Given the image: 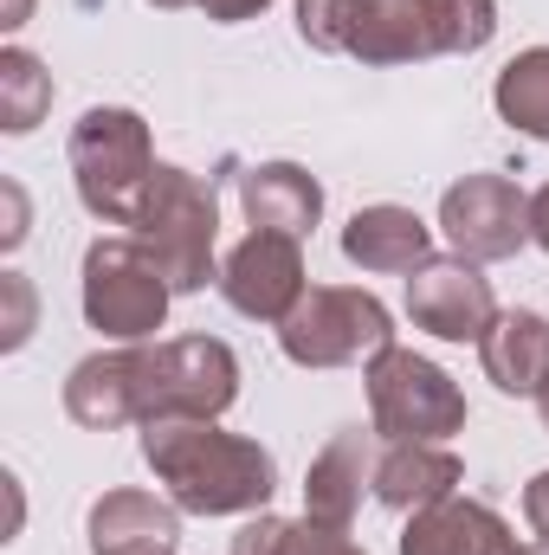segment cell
Wrapping results in <instances>:
<instances>
[{
  "mask_svg": "<svg viewBox=\"0 0 549 555\" xmlns=\"http://www.w3.org/2000/svg\"><path fill=\"white\" fill-rule=\"evenodd\" d=\"M142 465L181 517H259L278 491V459L259 439L194 414L142 420Z\"/></svg>",
  "mask_w": 549,
  "mask_h": 555,
  "instance_id": "obj_1",
  "label": "cell"
},
{
  "mask_svg": "<svg viewBox=\"0 0 549 555\" xmlns=\"http://www.w3.org/2000/svg\"><path fill=\"white\" fill-rule=\"evenodd\" d=\"M498 0H356L343 52L362 65H420L446 52H485Z\"/></svg>",
  "mask_w": 549,
  "mask_h": 555,
  "instance_id": "obj_2",
  "label": "cell"
},
{
  "mask_svg": "<svg viewBox=\"0 0 549 555\" xmlns=\"http://www.w3.org/2000/svg\"><path fill=\"white\" fill-rule=\"evenodd\" d=\"M130 233L149 246V259L168 272L175 297L220 284V259H214V246H220V194L194 168L155 162L149 194H142V214H137Z\"/></svg>",
  "mask_w": 549,
  "mask_h": 555,
  "instance_id": "obj_3",
  "label": "cell"
},
{
  "mask_svg": "<svg viewBox=\"0 0 549 555\" xmlns=\"http://www.w3.org/2000/svg\"><path fill=\"white\" fill-rule=\"evenodd\" d=\"M65 162H72V188H78V201H85L91 220L137 227L149 175H155V142H149V124H142L137 111H124V104L85 111L72 124Z\"/></svg>",
  "mask_w": 549,
  "mask_h": 555,
  "instance_id": "obj_4",
  "label": "cell"
},
{
  "mask_svg": "<svg viewBox=\"0 0 549 555\" xmlns=\"http://www.w3.org/2000/svg\"><path fill=\"white\" fill-rule=\"evenodd\" d=\"M78 304H85V323L98 336H111V343H155V330L168 323L175 284L149 259V246L137 233H104V240L85 246Z\"/></svg>",
  "mask_w": 549,
  "mask_h": 555,
  "instance_id": "obj_5",
  "label": "cell"
},
{
  "mask_svg": "<svg viewBox=\"0 0 549 555\" xmlns=\"http://www.w3.org/2000/svg\"><path fill=\"white\" fill-rule=\"evenodd\" d=\"M362 388H369V426L388 446H408V439L446 446L452 433H465V395H459V382L439 362L401 349V343H388L382 356L362 362Z\"/></svg>",
  "mask_w": 549,
  "mask_h": 555,
  "instance_id": "obj_6",
  "label": "cell"
},
{
  "mask_svg": "<svg viewBox=\"0 0 549 555\" xmlns=\"http://www.w3.org/2000/svg\"><path fill=\"white\" fill-rule=\"evenodd\" d=\"M395 343V317L375 291L356 284H310L297 310L278 323V349L297 369H349Z\"/></svg>",
  "mask_w": 549,
  "mask_h": 555,
  "instance_id": "obj_7",
  "label": "cell"
},
{
  "mask_svg": "<svg viewBox=\"0 0 549 555\" xmlns=\"http://www.w3.org/2000/svg\"><path fill=\"white\" fill-rule=\"evenodd\" d=\"M439 233L452 240L459 259H518V246L531 240V194L511 175H459L439 194Z\"/></svg>",
  "mask_w": 549,
  "mask_h": 555,
  "instance_id": "obj_8",
  "label": "cell"
},
{
  "mask_svg": "<svg viewBox=\"0 0 549 555\" xmlns=\"http://www.w3.org/2000/svg\"><path fill=\"white\" fill-rule=\"evenodd\" d=\"M233 401H240V356L220 336L149 343V420L162 414L220 420Z\"/></svg>",
  "mask_w": 549,
  "mask_h": 555,
  "instance_id": "obj_9",
  "label": "cell"
},
{
  "mask_svg": "<svg viewBox=\"0 0 549 555\" xmlns=\"http://www.w3.org/2000/svg\"><path fill=\"white\" fill-rule=\"evenodd\" d=\"M408 317L439 336V343H485V330L498 323V297H491V278L478 259H459V253H433L426 266L408 272Z\"/></svg>",
  "mask_w": 549,
  "mask_h": 555,
  "instance_id": "obj_10",
  "label": "cell"
},
{
  "mask_svg": "<svg viewBox=\"0 0 549 555\" xmlns=\"http://www.w3.org/2000/svg\"><path fill=\"white\" fill-rule=\"evenodd\" d=\"M310 284H304V240H291V233H266V227H253L227 259H220V297L240 310V317H253V323H284L291 310H297V297H304Z\"/></svg>",
  "mask_w": 549,
  "mask_h": 555,
  "instance_id": "obj_11",
  "label": "cell"
},
{
  "mask_svg": "<svg viewBox=\"0 0 549 555\" xmlns=\"http://www.w3.org/2000/svg\"><path fill=\"white\" fill-rule=\"evenodd\" d=\"M65 414L91 433H117L149 420V343L98 349L65 375Z\"/></svg>",
  "mask_w": 549,
  "mask_h": 555,
  "instance_id": "obj_12",
  "label": "cell"
},
{
  "mask_svg": "<svg viewBox=\"0 0 549 555\" xmlns=\"http://www.w3.org/2000/svg\"><path fill=\"white\" fill-rule=\"evenodd\" d=\"M375 426H343L304 472V524L349 537L362 517V491H375Z\"/></svg>",
  "mask_w": 549,
  "mask_h": 555,
  "instance_id": "obj_13",
  "label": "cell"
},
{
  "mask_svg": "<svg viewBox=\"0 0 549 555\" xmlns=\"http://www.w3.org/2000/svg\"><path fill=\"white\" fill-rule=\"evenodd\" d=\"M85 537H91V555H181V504L117 485L91 504Z\"/></svg>",
  "mask_w": 549,
  "mask_h": 555,
  "instance_id": "obj_14",
  "label": "cell"
},
{
  "mask_svg": "<svg viewBox=\"0 0 549 555\" xmlns=\"http://www.w3.org/2000/svg\"><path fill=\"white\" fill-rule=\"evenodd\" d=\"M401 555H531L518 530L478 504V498H446L433 511H413L401 530Z\"/></svg>",
  "mask_w": 549,
  "mask_h": 555,
  "instance_id": "obj_15",
  "label": "cell"
},
{
  "mask_svg": "<svg viewBox=\"0 0 549 555\" xmlns=\"http://www.w3.org/2000/svg\"><path fill=\"white\" fill-rule=\"evenodd\" d=\"M459 485H465V465H459L452 446L408 439V446H388L375 459V504L395 511V517H413V511H433V504L459 498Z\"/></svg>",
  "mask_w": 549,
  "mask_h": 555,
  "instance_id": "obj_16",
  "label": "cell"
},
{
  "mask_svg": "<svg viewBox=\"0 0 549 555\" xmlns=\"http://www.w3.org/2000/svg\"><path fill=\"white\" fill-rule=\"evenodd\" d=\"M343 259L362 266V272H413L433 259V227L413 214V207H395V201H375V207H356L349 227H343Z\"/></svg>",
  "mask_w": 549,
  "mask_h": 555,
  "instance_id": "obj_17",
  "label": "cell"
},
{
  "mask_svg": "<svg viewBox=\"0 0 549 555\" xmlns=\"http://www.w3.org/2000/svg\"><path fill=\"white\" fill-rule=\"evenodd\" d=\"M240 207H246L253 227L304 240V233L323 220V181H317L304 162H253V168L240 175Z\"/></svg>",
  "mask_w": 549,
  "mask_h": 555,
  "instance_id": "obj_18",
  "label": "cell"
},
{
  "mask_svg": "<svg viewBox=\"0 0 549 555\" xmlns=\"http://www.w3.org/2000/svg\"><path fill=\"white\" fill-rule=\"evenodd\" d=\"M478 362H485V382L498 395L537 401L549 382V317H537V310H498V323L478 343Z\"/></svg>",
  "mask_w": 549,
  "mask_h": 555,
  "instance_id": "obj_19",
  "label": "cell"
},
{
  "mask_svg": "<svg viewBox=\"0 0 549 555\" xmlns=\"http://www.w3.org/2000/svg\"><path fill=\"white\" fill-rule=\"evenodd\" d=\"M491 104H498V117H505L518 137L549 142V46H524V52L498 72Z\"/></svg>",
  "mask_w": 549,
  "mask_h": 555,
  "instance_id": "obj_20",
  "label": "cell"
},
{
  "mask_svg": "<svg viewBox=\"0 0 549 555\" xmlns=\"http://www.w3.org/2000/svg\"><path fill=\"white\" fill-rule=\"evenodd\" d=\"M52 111V72L26 52V46H7L0 52V130L7 137H33Z\"/></svg>",
  "mask_w": 549,
  "mask_h": 555,
  "instance_id": "obj_21",
  "label": "cell"
},
{
  "mask_svg": "<svg viewBox=\"0 0 549 555\" xmlns=\"http://www.w3.org/2000/svg\"><path fill=\"white\" fill-rule=\"evenodd\" d=\"M233 555H310V524H291V517H246V530L233 537Z\"/></svg>",
  "mask_w": 549,
  "mask_h": 555,
  "instance_id": "obj_22",
  "label": "cell"
},
{
  "mask_svg": "<svg viewBox=\"0 0 549 555\" xmlns=\"http://www.w3.org/2000/svg\"><path fill=\"white\" fill-rule=\"evenodd\" d=\"M349 13H356V0H297V39L310 52H343Z\"/></svg>",
  "mask_w": 549,
  "mask_h": 555,
  "instance_id": "obj_23",
  "label": "cell"
},
{
  "mask_svg": "<svg viewBox=\"0 0 549 555\" xmlns=\"http://www.w3.org/2000/svg\"><path fill=\"white\" fill-rule=\"evenodd\" d=\"M0 291H7V330H0V349H26V336H33V284L20 272H0Z\"/></svg>",
  "mask_w": 549,
  "mask_h": 555,
  "instance_id": "obj_24",
  "label": "cell"
},
{
  "mask_svg": "<svg viewBox=\"0 0 549 555\" xmlns=\"http://www.w3.org/2000/svg\"><path fill=\"white\" fill-rule=\"evenodd\" d=\"M524 524H531V537L549 550V472H537V478L524 485Z\"/></svg>",
  "mask_w": 549,
  "mask_h": 555,
  "instance_id": "obj_25",
  "label": "cell"
},
{
  "mask_svg": "<svg viewBox=\"0 0 549 555\" xmlns=\"http://www.w3.org/2000/svg\"><path fill=\"white\" fill-rule=\"evenodd\" d=\"M194 7H201L214 26H240V20H259L272 0H194Z\"/></svg>",
  "mask_w": 549,
  "mask_h": 555,
  "instance_id": "obj_26",
  "label": "cell"
},
{
  "mask_svg": "<svg viewBox=\"0 0 549 555\" xmlns=\"http://www.w3.org/2000/svg\"><path fill=\"white\" fill-rule=\"evenodd\" d=\"M0 194H7V227H0V246H7V253H13V246H20V240H26V194H20V188H13V181H7V188H0Z\"/></svg>",
  "mask_w": 549,
  "mask_h": 555,
  "instance_id": "obj_27",
  "label": "cell"
},
{
  "mask_svg": "<svg viewBox=\"0 0 549 555\" xmlns=\"http://www.w3.org/2000/svg\"><path fill=\"white\" fill-rule=\"evenodd\" d=\"M531 240H537V246L549 253V181L537 188V194H531Z\"/></svg>",
  "mask_w": 549,
  "mask_h": 555,
  "instance_id": "obj_28",
  "label": "cell"
},
{
  "mask_svg": "<svg viewBox=\"0 0 549 555\" xmlns=\"http://www.w3.org/2000/svg\"><path fill=\"white\" fill-rule=\"evenodd\" d=\"M310 555H369V550H356L349 537H330V530H317V524H310Z\"/></svg>",
  "mask_w": 549,
  "mask_h": 555,
  "instance_id": "obj_29",
  "label": "cell"
},
{
  "mask_svg": "<svg viewBox=\"0 0 549 555\" xmlns=\"http://www.w3.org/2000/svg\"><path fill=\"white\" fill-rule=\"evenodd\" d=\"M26 20H33V0H7V20L0 26H26Z\"/></svg>",
  "mask_w": 549,
  "mask_h": 555,
  "instance_id": "obj_30",
  "label": "cell"
},
{
  "mask_svg": "<svg viewBox=\"0 0 549 555\" xmlns=\"http://www.w3.org/2000/svg\"><path fill=\"white\" fill-rule=\"evenodd\" d=\"M537 414H544V433H549V382H544V395H537Z\"/></svg>",
  "mask_w": 549,
  "mask_h": 555,
  "instance_id": "obj_31",
  "label": "cell"
},
{
  "mask_svg": "<svg viewBox=\"0 0 549 555\" xmlns=\"http://www.w3.org/2000/svg\"><path fill=\"white\" fill-rule=\"evenodd\" d=\"M149 7H162V13H175V7H194V0H149Z\"/></svg>",
  "mask_w": 549,
  "mask_h": 555,
  "instance_id": "obj_32",
  "label": "cell"
},
{
  "mask_svg": "<svg viewBox=\"0 0 549 555\" xmlns=\"http://www.w3.org/2000/svg\"><path fill=\"white\" fill-rule=\"evenodd\" d=\"M531 555H549V550H544V543H537V550H531Z\"/></svg>",
  "mask_w": 549,
  "mask_h": 555,
  "instance_id": "obj_33",
  "label": "cell"
}]
</instances>
